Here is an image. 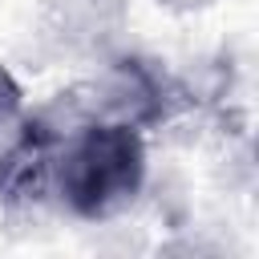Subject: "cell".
<instances>
[{
    "instance_id": "cell-1",
    "label": "cell",
    "mask_w": 259,
    "mask_h": 259,
    "mask_svg": "<svg viewBox=\"0 0 259 259\" xmlns=\"http://www.w3.org/2000/svg\"><path fill=\"white\" fill-rule=\"evenodd\" d=\"M146 182V142L134 121L105 117L85 125L61 162V194L81 219L121 214Z\"/></svg>"
},
{
    "instance_id": "cell-2",
    "label": "cell",
    "mask_w": 259,
    "mask_h": 259,
    "mask_svg": "<svg viewBox=\"0 0 259 259\" xmlns=\"http://www.w3.org/2000/svg\"><path fill=\"white\" fill-rule=\"evenodd\" d=\"M53 150H57V130L49 125V117H32L0 158V202L8 206L40 202L49 190Z\"/></svg>"
},
{
    "instance_id": "cell-3",
    "label": "cell",
    "mask_w": 259,
    "mask_h": 259,
    "mask_svg": "<svg viewBox=\"0 0 259 259\" xmlns=\"http://www.w3.org/2000/svg\"><path fill=\"white\" fill-rule=\"evenodd\" d=\"M20 85H16V77L0 65V130L8 125V121H16V113H20Z\"/></svg>"
},
{
    "instance_id": "cell-4",
    "label": "cell",
    "mask_w": 259,
    "mask_h": 259,
    "mask_svg": "<svg viewBox=\"0 0 259 259\" xmlns=\"http://www.w3.org/2000/svg\"><path fill=\"white\" fill-rule=\"evenodd\" d=\"M158 4H166V8H202L210 0H158Z\"/></svg>"
}]
</instances>
